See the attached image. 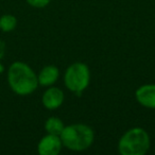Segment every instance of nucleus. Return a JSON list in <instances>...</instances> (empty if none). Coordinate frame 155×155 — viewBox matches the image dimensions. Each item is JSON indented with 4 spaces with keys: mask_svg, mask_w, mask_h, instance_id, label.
<instances>
[{
    "mask_svg": "<svg viewBox=\"0 0 155 155\" xmlns=\"http://www.w3.org/2000/svg\"><path fill=\"white\" fill-rule=\"evenodd\" d=\"M8 82L12 91L19 96L31 95L38 86L36 73L24 62H14L10 66Z\"/></svg>",
    "mask_w": 155,
    "mask_h": 155,
    "instance_id": "f257e3e1",
    "label": "nucleus"
},
{
    "mask_svg": "<svg viewBox=\"0 0 155 155\" xmlns=\"http://www.w3.org/2000/svg\"><path fill=\"white\" fill-rule=\"evenodd\" d=\"M63 146L74 152L85 151L91 147L95 140V132L83 123H74L63 129L60 135Z\"/></svg>",
    "mask_w": 155,
    "mask_h": 155,
    "instance_id": "f03ea898",
    "label": "nucleus"
},
{
    "mask_svg": "<svg viewBox=\"0 0 155 155\" xmlns=\"http://www.w3.org/2000/svg\"><path fill=\"white\" fill-rule=\"evenodd\" d=\"M150 144V136L146 130L132 127L119 139L118 151L121 155H143L149 151Z\"/></svg>",
    "mask_w": 155,
    "mask_h": 155,
    "instance_id": "7ed1b4c3",
    "label": "nucleus"
},
{
    "mask_svg": "<svg viewBox=\"0 0 155 155\" xmlns=\"http://www.w3.org/2000/svg\"><path fill=\"white\" fill-rule=\"evenodd\" d=\"M64 82L68 91H72L78 97H81L91 82V71L88 66L82 62L71 64L66 69Z\"/></svg>",
    "mask_w": 155,
    "mask_h": 155,
    "instance_id": "20e7f679",
    "label": "nucleus"
},
{
    "mask_svg": "<svg viewBox=\"0 0 155 155\" xmlns=\"http://www.w3.org/2000/svg\"><path fill=\"white\" fill-rule=\"evenodd\" d=\"M63 148L61 137L58 135L47 134L37 144V152L41 155H58Z\"/></svg>",
    "mask_w": 155,
    "mask_h": 155,
    "instance_id": "39448f33",
    "label": "nucleus"
},
{
    "mask_svg": "<svg viewBox=\"0 0 155 155\" xmlns=\"http://www.w3.org/2000/svg\"><path fill=\"white\" fill-rule=\"evenodd\" d=\"M135 98L141 106L155 110V84H146L138 87Z\"/></svg>",
    "mask_w": 155,
    "mask_h": 155,
    "instance_id": "423d86ee",
    "label": "nucleus"
},
{
    "mask_svg": "<svg viewBox=\"0 0 155 155\" xmlns=\"http://www.w3.org/2000/svg\"><path fill=\"white\" fill-rule=\"evenodd\" d=\"M64 99V93H63L62 89L58 88V87H49L44 93L41 102L47 110H53L62 106Z\"/></svg>",
    "mask_w": 155,
    "mask_h": 155,
    "instance_id": "0eeeda50",
    "label": "nucleus"
},
{
    "mask_svg": "<svg viewBox=\"0 0 155 155\" xmlns=\"http://www.w3.org/2000/svg\"><path fill=\"white\" fill-rule=\"evenodd\" d=\"M58 77H60V70L58 67L53 66V65H48V66L44 67L37 75L38 85L51 86L58 81Z\"/></svg>",
    "mask_w": 155,
    "mask_h": 155,
    "instance_id": "6e6552de",
    "label": "nucleus"
},
{
    "mask_svg": "<svg viewBox=\"0 0 155 155\" xmlns=\"http://www.w3.org/2000/svg\"><path fill=\"white\" fill-rule=\"evenodd\" d=\"M64 127V123L58 117H50L45 122V130L48 134H53V135L60 136Z\"/></svg>",
    "mask_w": 155,
    "mask_h": 155,
    "instance_id": "1a4fd4ad",
    "label": "nucleus"
},
{
    "mask_svg": "<svg viewBox=\"0 0 155 155\" xmlns=\"http://www.w3.org/2000/svg\"><path fill=\"white\" fill-rule=\"evenodd\" d=\"M17 26V19L14 15L5 14L0 17V30L3 32H11Z\"/></svg>",
    "mask_w": 155,
    "mask_h": 155,
    "instance_id": "9d476101",
    "label": "nucleus"
},
{
    "mask_svg": "<svg viewBox=\"0 0 155 155\" xmlns=\"http://www.w3.org/2000/svg\"><path fill=\"white\" fill-rule=\"evenodd\" d=\"M27 3L33 8H45L50 3V0H26Z\"/></svg>",
    "mask_w": 155,
    "mask_h": 155,
    "instance_id": "9b49d317",
    "label": "nucleus"
},
{
    "mask_svg": "<svg viewBox=\"0 0 155 155\" xmlns=\"http://www.w3.org/2000/svg\"><path fill=\"white\" fill-rule=\"evenodd\" d=\"M5 53V43L3 41H0V61L2 60Z\"/></svg>",
    "mask_w": 155,
    "mask_h": 155,
    "instance_id": "f8f14e48",
    "label": "nucleus"
}]
</instances>
